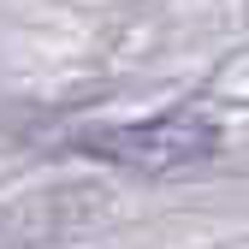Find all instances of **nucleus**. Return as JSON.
Masks as SVG:
<instances>
[{
    "mask_svg": "<svg viewBox=\"0 0 249 249\" xmlns=\"http://www.w3.org/2000/svg\"><path fill=\"white\" fill-rule=\"evenodd\" d=\"M83 148L113 160V166H124V172H178V166L202 160L213 148V124L202 113H160V119H142V124L95 131Z\"/></svg>",
    "mask_w": 249,
    "mask_h": 249,
    "instance_id": "obj_1",
    "label": "nucleus"
}]
</instances>
